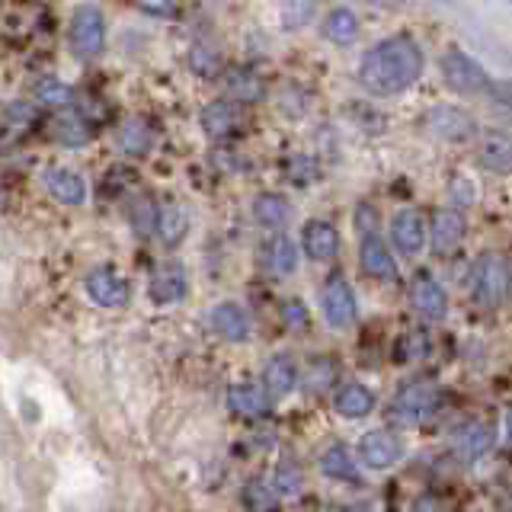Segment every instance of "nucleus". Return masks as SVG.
<instances>
[{
	"instance_id": "f03ea898",
	"label": "nucleus",
	"mask_w": 512,
	"mask_h": 512,
	"mask_svg": "<svg viewBox=\"0 0 512 512\" xmlns=\"http://www.w3.org/2000/svg\"><path fill=\"white\" fill-rule=\"evenodd\" d=\"M468 295L480 311H496L512 298V263L503 253H480L471 263Z\"/></svg>"
},
{
	"instance_id": "f704fd0d",
	"label": "nucleus",
	"mask_w": 512,
	"mask_h": 512,
	"mask_svg": "<svg viewBox=\"0 0 512 512\" xmlns=\"http://www.w3.org/2000/svg\"><path fill=\"white\" fill-rule=\"evenodd\" d=\"M301 484H304V474L292 461L279 464L276 474H272V493H276V496H295L301 490Z\"/></svg>"
},
{
	"instance_id": "a211bd4d",
	"label": "nucleus",
	"mask_w": 512,
	"mask_h": 512,
	"mask_svg": "<svg viewBox=\"0 0 512 512\" xmlns=\"http://www.w3.org/2000/svg\"><path fill=\"white\" fill-rule=\"evenodd\" d=\"M298 375H301L298 362L288 356V352H276V356H269V362L263 365V388L272 400L288 397L298 388Z\"/></svg>"
},
{
	"instance_id": "7ed1b4c3",
	"label": "nucleus",
	"mask_w": 512,
	"mask_h": 512,
	"mask_svg": "<svg viewBox=\"0 0 512 512\" xmlns=\"http://www.w3.org/2000/svg\"><path fill=\"white\" fill-rule=\"evenodd\" d=\"M442 407V391L432 381H404L391 397V416L404 426H423Z\"/></svg>"
},
{
	"instance_id": "4c0bfd02",
	"label": "nucleus",
	"mask_w": 512,
	"mask_h": 512,
	"mask_svg": "<svg viewBox=\"0 0 512 512\" xmlns=\"http://www.w3.org/2000/svg\"><path fill=\"white\" fill-rule=\"evenodd\" d=\"M244 500L250 509H269L272 500H276V493H272V487H266L263 480H250L247 490H244Z\"/></svg>"
},
{
	"instance_id": "f257e3e1",
	"label": "nucleus",
	"mask_w": 512,
	"mask_h": 512,
	"mask_svg": "<svg viewBox=\"0 0 512 512\" xmlns=\"http://www.w3.org/2000/svg\"><path fill=\"white\" fill-rule=\"evenodd\" d=\"M426 58L413 36L378 39L359 61V84L372 96H397L423 77Z\"/></svg>"
},
{
	"instance_id": "a19ab883",
	"label": "nucleus",
	"mask_w": 512,
	"mask_h": 512,
	"mask_svg": "<svg viewBox=\"0 0 512 512\" xmlns=\"http://www.w3.org/2000/svg\"><path fill=\"white\" fill-rule=\"evenodd\" d=\"M343 512H375V506H372V503H352V506H346Z\"/></svg>"
},
{
	"instance_id": "7c9ffc66",
	"label": "nucleus",
	"mask_w": 512,
	"mask_h": 512,
	"mask_svg": "<svg viewBox=\"0 0 512 512\" xmlns=\"http://www.w3.org/2000/svg\"><path fill=\"white\" fill-rule=\"evenodd\" d=\"M119 144H122L125 154L144 157V154L151 151V144H154V128H151V122L141 119V116L125 119L122 128H119Z\"/></svg>"
},
{
	"instance_id": "f3484780",
	"label": "nucleus",
	"mask_w": 512,
	"mask_h": 512,
	"mask_svg": "<svg viewBox=\"0 0 512 512\" xmlns=\"http://www.w3.org/2000/svg\"><path fill=\"white\" fill-rule=\"evenodd\" d=\"M208 324H212V330L228 343L250 340V317L237 301H218L212 314H208Z\"/></svg>"
},
{
	"instance_id": "9b49d317",
	"label": "nucleus",
	"mask_w": 512,
	"mask_h": 512,
	"mask_svg": "<svg viewBox=\"0 0 512 512\" xmlns=\"http://www.w3.org/2000/svg\"><path fill=\"white\" fill-rule=\"evenodd\" d=\"M429 240V224L423 218V212L416 208H400L391 218V244L397 247V253L404 256H416Z\"/></svg>"
},
{
	"instance_id": "37998d69",
	"label": "nucleus",
	"mask_w": 512,
	"mask_h": 512,
	"mask_svg": "<svg viewBox=\"0 0 512 512\" xmlns=\"http://www.w3.org/2000/svg\"><path fill=\"white\" fill-rule=\"evenodd\" d=\"M141 10L144 13H173V7H148V4H144Z\"/></svg>"
},
{
	"instance_id": "4468645a",
	"label": "nucleus",
	"mask_w": 512,
	"mask_h": 512,
	"mask_svg": "<svg viewBox=\"0 0 512 512\" xmlns=\"http://www.w3.org/2000/svg\"><path fill=\"white\" fill-rule=\"evenodd\" d=\"M87 295L100 304V308H125L128 304V295H132V288H128V279L119 276L116 269L109 266H100L87 272Z\"/></svg>"
},
{
	"instance_id": "6e6552de",
	"label": "nucleus",
	"mask_w": 512,
	"mask_h": 512,
	"mask_svg": "<svg viewBox=\"0 0 512 512\" xmlns=\"http://www.w3.org/2000/svg\"><path fill=\"white\" fill-rule=\"evenodd\" d=\"M426 128H429V135H436L442 141L461 144V141H471L477 135V119L464 106L442 103V106H432L426 112Z\"/></svg>"
},
{
	"instance_id": "72a5a7b5",
	"label": "nucleus",
	"mask_w": 512,
	"mask_h": 512,
	"mask_svg": "<svg viewBox=\"0 0 512 512\" xmlns=\"http://www.w3.org/2000/svg\"><path fill=\"white\" fill-rule=\"evenodd\" d=\"M128 221L138 237H151L157 231V205L151 196H138L132 205H128Z\"/></svg>"
},
{
	"instance_id": "20e7f679",
	"label": "nucleus",
	"mask_w": 512,
	"mask_h": 512,
	"mask_svg": "<svg viewBox=\"0 0 512 512\" xmlns=\"http://www.w3.org/2000/svg\"><path fill=\"white\" fill-rule=\"evenodd\" d=\"M68 42H71V52L80 61H90L103 52L106 45V16L100 7L93 4H80L71 13V26H68Z\"/></svg>"
},
{
	"instance_id": "2f4dec72",
	"label": "nucleus",
	"mask_w": 512,
	"mask_h": 512,
	"mask_svg": "<svg viewBox=\"0 0 512 512\" xmlns=\"http://www.w3.org/2000/svg\"><path fill=\"white\" fill-rule=\"evenodd\" d=\"M336 381V362L330 356H314L308 362V368L298 375V384L304 391H311V394H320V391H327L330 384Z\"/></svg>"
},
{
	"instance_id": "393cba45",
	"label": "nucleus",
	"mask_w": 512,
	"mask_h": 512,
	"mask_svg": "<svg viewBox=\"0 0 512 512\" xmlns=\"http://www.w3.org/2000/svg\"><path fill=\"white\" fill-rule=\"evenodd\" d=\"M52 135L68 144V148H80V144H87L93 138V128L90 122L80 116V112L71 106V109H58L52 116Z\"/></svg>"
},
{
	"instance_id": "1a4fd4ad",
	"label": "nucleus",
	"mask_w": 512,
	"mask_h": 512,
	"mask_svg": "<svg viewBox=\"0 0 512 512\" xmlns=\"http://www.w3.org/2000/svg\"><path fill=\"white\" fill-rule=\"evenodd\" d=\"M404 458V439L391 429H368L359 442V461L372 471H388Z\"/></svg>"
},
{
	"instance_id": "f8f14e48",
	"label": "nucleus",
	"mask_w": 512,
	"mask_h": 512,
	"mask_svg": "<svg viewBox=\"0 0 512 512\" xmlns=\"http://www.w3.org/2000/svg\"><path fill=\"white\" fill-rule=\"evenodd\" d=\"M468 237V218L458 208H442L429 224V247L436 256H448L461 247V240Z\"/></svg>"
},
{
	"instance_id": "ea45409f",
	"label": "nucleus",
	"mask_w": 512,
	"mask_h": 512,
	"mask_svg": "<svg viewBox=\"0 0 512 512\" xmlns=\"http://www.w3.org/2000/svg\"><path fill=\"white\" fill-rule=\"evenodd\" d=\"M282 317H285L288 327H304V320H308V311H304L301 301H285Z\"/></svg>"
},
{
	"instance_id": "79ce46f5",
	"label": "nucleus",
	"mask_w": 512,
	"mask_h": 512,
	"mask_svg": "<svg viewBox=\"0 0 512 512\" xmlns=\"http://www.w3.org/2000/svg\"><path fill=\"white\" fill-rule=\"evenodd\" d=\"M506 442H509V448H512V410L506 413Z\"/></svg>"
},
{
	"instance_id": "c9c22d12",
	"label": "nucleus",
	"mask_w": 512,
	"mask_h": 512,
	"mask_svg": "<svg viewBox=\"0 0 512 512\" xmlns=\"http://www.w3.org/2000/svg\"><path fill=\"white\" fill-rule=\"evenodd\" d=\"M189 64H192V71H196L199 77H218L221 74V58L215 48H208V45H196L189 52Z\"/></svg>"
},
{
	"instance_id": "4be33fe9",
	"label": "nucleus",
	"mask_w": 512,
	"mask_h": 512,
	"mask_svg": "<svg viewBox=\"0 0 512 512\" xmlns=\"http://www.w3.org/2000/svg\"><path fill=\"white\" fill-rule=\"evenodd\" d=\"M151 298L157 304H173L186 295V269L176 263V260H167L160 263L154 272H151Z\"/></svg>"
},
{
	"instance_id": "6ab92c4d",
	"label": "nucleus",
	"mask_w": 512,
	"mask_h": 512,
	"mask_svg": "<svg viewBox=\"0 0 512 512\" xmlns=\"http://www.w3.org/2000/svg\"><path fill=\"white\" fill-rule=\"evenodd\" d=\"M42 186L52 192L61 205H84L87 199V183L84 176L71 167H45L42 170Z\"/></svg>"
},
{
	"instance_id": "412c9836",
	"label": "nucleus",
	"mask_w": 512,
	"mask_h": 512,
	"mask_svg": "<svg viewBox=\"0 0 512 512\" xmlns=\"http://www.w3.org/2000/svg\"><path fill=\"white\" fill-rule=\"evenodd\" d=\"M260 256H263V266L272 272V276H288V272L298 269V247H295V240L282 231L269 234L263 240Z\"/></svg>"
},
{
	"instance_id": "cd10ccee",
	"label": "nucleus",
	"mask_w": 512,
	"mask_h": 512,
	"mask_svg": "<svg viewBox=\"0 0 512 512\" xmlns=\"http://www.w3.org/2000/svg\"><path fill=\"white\" fill-rule=\"evenodd\" d=\"M480 167L490 173H512V138L509 135H487L477 151Z\"/></svg>"
},
{
	"instance_id": "9d476101",
	"label": "nucleus",
	"mask_w": 512,
	"mask_h": 512,
	"mask_svg": "<svg viewBox=\"0 0 512 512\" xmlns=\"http://www.w3.org/2000/svg\"><path fill=\"white\" fill-rule=\"evenodd\" d=\"M359 266L368 279L378 282H394L397 279V260L378 231H365L359 234Z\"/></svg>"
},
{
	"instance_id": "c03bdc74",
	"label": "nucleus",
	"mask_w": 512,
	"mask_h": 512,
	"mask_svg": "<svg viewBox=\"0 0 512 512\" xmlns=\"http://www.w3.org/2000/svg\"><path fill=\"white\" fill-rule=\"evenodd\" d=\"M480 512H487V509H480Z\"/></svg>"
},
{
	"instance_id": "aec40b11",
	"label": "nucleus",
	"mask_w": 512,
	"mask_h": 512,
	"mask_svg": "<svg viewBox=\"0 0 512 512\" xmlns=\"http://www.w3.org/2000/svg\"><path fill=\"white\" fill-rule=\"evenodd\" d=\"M333 410L340 413L343 420H365V416L375 410V391L362 381H346L333 394Z\"/></svg>"
},
{
	"instance_id": "58836bf2",
	"label": "nucleus",
	"mask_w": 512,
	"mask_h": 512,
	"mask_svg": "<svg viewBox=\"0 0 512 512\" xmlns=\"http://www.w3.org/2000/svg\"><path fill=\"white\" fill-rule=\"evenodd\" d=\"M410 512H448V503L442 500L439 493H420L413 500Z\"/></svg>"
},
{
	"instance_id": "a878e982",
	"label": "nucleus",
	"mask_w": 512,
	"mask_h": 512,
	"mask_svg": "<svg viewBox=\"0 0 512 512\" xmlns=\"http://www.w3.org/2000/svg\"><path fill=\"white\" fill-rule=\"evenodd\" d=\"M288 215H292V205H288L282 192H260V196L253 199V218L260 221L263 228H269L272 234L288 221Z\"/></svg>"
},
{
	"instance_id": "0eeeda50",
	"label": "nucleus",
	"mask_w": 512,
	"mask_h": 512,
	"mask_svg": "<svg viewBox=\"0 0 512 512\" xmlns=\"http://www.w3.org/2000/svg\"><path fill=\"white\" fill-rule=\"evenodd\" d=\"M496 442V432L484 420H461L452 432H448V448L461 464H474L484 458Z\"/></svg>"
},
{
	"instance_id": "473e14b6",
	"label": "nucleus",
	"mask_w": 512,
	"mask_h": 512,
	"mask_svg": "<svg viewBox=\"0 0 512 512\" xmlns=\"http://www.w3.org/2000/svg\"><path fill=\"white\" fill-rule=\"evenodd\" d=\"M32 96H36V103L42 106H52L55 112L58 109H71L74 103V93L68 84H61L58 77H42L36 87H32Z\"/></svg>"
},
{
	"instance_id": "b1692460",
	"label": "nucleus",
	"mask_w": 512,
	"mask_h": 512,
	"mask_svg": "<svg viewBox=\"0 0 512 512\" xmlns=\"http://www.w3.org/2000/svg\"><path fill=\"white\" fill-rule=\"evenodd\" d=\"M224 80H228V100L231 103H260L263 93H266L263 77L250 68H240V64L224 71Z\"/></svg>"
},
{
	"instance_id": "dca6fc26",
	"label": "nucleus",
	"mask_w": 512,
	"mask_h": 512,
	"mask_svg": "<svg viewBox=\"0 0 512 512\" xmlns=\"http://www.w3.org/2000/svg\"><path fill=\"white\" fill-rule=\"evenodd\" d=\"M228 404L240 420H263L272 410V397L266 394L263 384L256 381H237L228 391Z\"/></svg>"
},
{
	"instance_id": "ddd939ff",
	"label": "nucleus",
	"mask_w": 512,
	"mask_h": 512,
	"mask_svg": "<svg viewBox=\"0 0 512 512\" xmlns=\"http://www.w3.org/2000/svg\"><path fill=\"white\" fill-rule=\"evenodd\" d=\"M410 304L416 308V314L426 320H445L448 314V292L445 285L432 276V272H416V279L410 285Z\"/></svg>"
},
{
	"instance_id": "c756f323",
	"label": "nucleus",
	"mask_w": 512,
	"mask_h": 512,
	"mask_svg": "<svg viewBox=\"0 0 512 512\" xmlns=\"http://www.w3.org/2000/svg\"><path fill=\"white\" fill-rule=\"evenodd\" d=\"M320 29H324V36L333 45H352L359 36V16L352 13L349 7H333V10H327L324 26H320Z\"/></svg>"
},
{
	"instance_id": "e433bc0d",
	"label": "nucleus",
	"mask_w": 512,
	"mask_h": 512,
	"mask_svg": "<svg viewBox=\"0 0 512 512\" xmlns=\"http://www.w3.org/2000/svg\"><path fill=\"white\" fill-rule=\"evenodd\" d=\"M288 176H292L295 186H308L317 180V164L308 154H292L288 157Z\"/></svg>"
},
{
	"instance_id": "bb28decb",
	"label": "nucleus",
	"mask_w": 512,
	"mask_h": 512,
	"mask_svg": "<svg viewBox=\"0 0 512 512\" xmlns=\"http://www.w3.org/2000/svg\"><path fill=\"white\" fill-rule=\"evenodd\" d=\"M320 471L330 480H343V484H359V461L352 458L346 445H330L324 455H320Z\"/></svg>"
},
{
	"instance_id": "39448f33",
	"label": "nucleus",
	"mask_w": 512,
	"mask_h": 512,
	"mask_svg": "<svg viewBox=\"0 0 512 512\" xmlns=\"http://www.w3.org/2000/svg\"><path fill=\"white\" fill-rule=\"evenodd\" d=\"M442 68V80L448 90H455L461 96H474V93H484L490 87V77L487 71L480 68V64L468 55L461 52V48H445V55L439 61Z\"/></svg>"
},
{
	"instance_id": "5701e85b",
	"label": "nucleus",
	"mask_w": 512,
	"mask_h": 512,
	"mask_svg": "<svg viewBox=\"0 0 512 512\" xmlns=\"http://www.w3.org/2000/svg\"><path fill=\"white\" fill-rule=\"evenodd\" d=\"M199 125H202V132L212 141H221V138L234 135V128L240 125L237 103H231V100H212L199 112Z\"/></svg>"
},
{
	"instance_id": "2eb2a0df",
	"label": "nucleus",
	"mask_w": 512,
	"mask_h": 512,
	"mask_svg": "<svg viewBox=\"0 0 512 512\" xmlns=\"http://www.w3.org/2000/svg\"><path fill=\"white\" fill-rule=\"evenodd\" d=\"M301 247L314 263H330L340 253V231L324 218H311L301 228Z\"/></svg>"
},
{
	"instance_id": "423d86ee",
	"label": "nucleus",
	"mask_w": 512,
	"mask_h": 512,
	"mask_svg": "<svg viewBox=\"0 0 512 512\" xmlns=\"http://www.w3.org/2000/svg\"><path fill=\"white\" fill-rule=\"evenodd\" d=\"M320 314L333 327V330H346L356 324L359 304H356V292L346 282L343 272H333V276L320 288Z\"/></svg>"
},
{
	"instance_id": "c85d7f7f",
	"label": "nucleus",
	"mask_w": 512,
	"mask_h": 512,
	"mask_svg": "<svg viewBox=\"0 0 512 512\" xmlns=\"http://www.w3.org/2000/svg\"><path fill=\"white\" fill-rule=\"evenodd\" d=\"M186 228H189V218H186V208L180 202L167 199L164 205H157V234L167 247L180 244Z\"/></svg>"
}]
</instances>
